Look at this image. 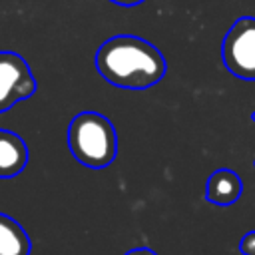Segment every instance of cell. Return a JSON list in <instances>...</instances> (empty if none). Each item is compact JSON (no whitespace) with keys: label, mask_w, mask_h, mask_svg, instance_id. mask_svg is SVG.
<instances>
[{"label":"cell","mask_w":255,"mask_h":255,"mask_svg":"<svg viewBox=\"0 0 255 255\" xmlns=\"http://www.w3.org/2000/svg\"><path fill=\"white\" fill-rule=\"evenodd\" d=\"M96 70L100 76L124 90H147L163 80L167 62L163 54L147 40L120 34L108 38L96 52Z\"/></svg>","instance_id":"1"},{"label":"cell","mask_w":255,"mask_h":255,"mask_svg":"<svg viewBox=\"0 0 255 255\" xmlns=\"http://www.w3.org/2000/svg\"><path fill=\"white\" fill-rule=\"evenodd\" d=\"M68 147L82 165L90 169L108 167L118 155L116 128L98 112H80L68 126Z\"/></svg>","instance_id":"2"},{"label":"cell","mask_w":255,"mask_h":255,"mask_svg":"<svg viewBox=\"0 0 255 255\" xmlns=\"http://www.w3.org/2000/svg\"><path fill=\"white\" fill-rule=\"evenodd\" d=\"M221 58L235 78L255 82V18L243 16L231 24L221 44Z\"/></svg>","instance_id":"3"},{"label":"cell","mask_w":255,"mask_h":255,"mask_svg":"<svg viewBox=\"0 0 255 255\" xmlns=\"http://www.w3.org/2000/svg\"><path fill=\"white\" fill-rule=\"evenodd\" d=\"M36 92V80L28 62L16 52H0V114L8 112Z\"/></svg>","instance_id":"4"},{"label":"cell","mask_w":255,"mask_h":255,"mask_svg":"<svg viewBox=\"0 0 255 255\" xmlns=\"http://www.w3.org/2000/svg\"><path fill=\"white\" fill-rule=\"evenodd\" d=\"M243 193V181L241 177L227 167L215 169L205 183V199L213 205L227 207L233 205Z\"/></svg>","instance_id":"5"},{"label":"cell","mask_w":255,"mask_h":255,"mask_svg":"<svg viewBox=\"0 0 255 255\" xmlns=\"http://www.w3.org/2000/svg\"><path fill=\"white\" fill-rule=\"evenodd\" d=\"M26 165H28L26 141L18 133L0 128V179L16 177Z\"/></svg>","instance_id":"6"},{"label":"cell","mask_w":255,"mask_h":255,"mask_svg":"<svg viewBox=\"0 0 255 255\" xmlns=\"http://www.w3.org/2000/svg\"><path fill=\"white\" fill-rule=\"evenodd\" d=\"M32 243L26 229L10 215L0 213V255H30Z\"/></svg>","instance_id":"7"},{"label":"cell","mask_w":255,"mask_h":255,"mask_svg":"<svg viewBox=\"0 0 255 255\" xmlns=\"http://www.w3.org/2000/svg\"><path fill=\"white\" fill-rule=\"evenodd\" d=\"M239 251L243 255H255V231H249L243 235V239L239 243Z\"/></svg>","instance_id":"8"},{"label":"cell","mask_w":255,"mask_h":255,"mask_svg":"<svg viewBox=\"0 0 255 255\" xmlns=\"http://www.w3.org/2000/svg\"><path fill=\"white\" fill-rule=\"evenodd\" d=\"M124 255H157V253L151 251V249H147V247H135V249H129V251L124 253Z\"/></svg>","instance_id":"9"},{"label":"cell","mask_w":255,"mask_h":255,"mask_svg":"<svg viewBox=\"0 0 255 255\" xmlns=\"http://www.w3.org/2000/svg\"><path fill=\"white\" fill-rule=\"evenodd\" d=\"M110 2H114L118 6H137V4H141L145 0H110Z\"/></svg>","instance_id":"10"},{"label":"cell","mask_w":255,"mask_h":255,"mask_svg":"<svg viewBox=\"0 0 255 255\" xmlns=\"http://www.w3.org/2000/svg\"><path fill=\"white\" fill-rule=\"evenodd\" d=\"M251 120H255V114H251Z\"/></svg>","instance_id":"11"}]
</instances>
